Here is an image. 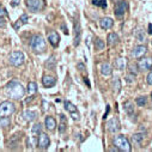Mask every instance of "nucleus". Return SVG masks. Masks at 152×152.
Here are the masks:
<instances>
[{"mask_svg":"<svg viewBox=\"0 0 152 152\" xmlns=\"http://www.w3.org/2000/svg\"><path fill=\"white\" fill-rule=\"evenodd\" d=\"M6 89H7V92H9L10 97L15 98V99L22 98L24 96V94H25V90H24L23 85L20 83H18V82H15V80L10 82L7 84V86H6Z\"/></svg>","mask_w":152,"mask_h":152,"instance_id":"nucleus-1","label":"nucleus"},{"mask_svg":"<svg viewBox=\"0 0 152 152\" xmlns=\"http://www.w3.org/2000/svg\"><path fill=\"white\" fill-rule=\"evenodd\" d=\"M30 48L35 53H43L46 50V41L43 39V36L35 35L30 41Z\"/></svg>","mask_w":152,"mask_h":152,"instance_id":"nucleus-2","label":"nucleus"},{"mask_svg":"<svg viewBox=\"0 0 152 152\" xmlns=\"http://www.w3.org/2000/svg\"><path fill=\"white\" fill-rule=\"evenodd\" d=\"M114 145H115L122 152H129L132 150L131 142H129V140L125 135H118V137H115V139H114Z\"/></svg>","mask_w":152,"mask_h":152,"instance_id":"nucleus-3","label":"nucleus"},{"mask_svg":"<svg viewBox=\"0 0 152 152\" xmlns=\"http://www.w3.org/2000/svg\"><path fill=\"white\" fill-rule=\"evenodd\" d=\"M15 110H16V107L12 102H10V101L3 102L1 104H0V118L12 115V114L15 113Z\"/></svg>","mask_w":152,"mask_h":152,"instance_id":"nucleus-4","label":"nucleus"},{"mask_svg":"<svg viewBox=\"0 0 152 152\" xmlns=\"http://www.w3.org/2000/svg\"><path fill=\"white\" fill-rule=\"evenodd\" d=\"M24 60H25V58H24V54L22 52H12L9 56V62L16 67L23 65Z\"/></svg>","mask_w":152,"mask_h":152,"instance_id":"nucleus-5","label":"nucleus"},{"mask_svg":"<svg viewBox=\"0 0 152 152\" xmlns=\"http://www.w3.org/2000/svg\"><path fill=\"white\" fill-rule=\"evenodd\" d=\"M26 7L32 12H39L45 7V0H26Z\"/></svg>","mask_w":152,"mask_h":152,"instance_id":"nucleus-6","label":"nucleus"},{"mask_svg":"<svg viewBox=\"0 0 152 152\" xmlns=\"http://www.w3.org/2000/svg\"><path fill=\"white\" fill-rule=\"evenodd\" d=\"M127 10H128V3L126 1V0H121V1L116 3L115 10H114V13H115L116 17L121 18L122 16H125V13L127 12Z\"/></svg>","mask_w":152,"mask_h":152,"instance_id":"nucleus-7","label":"nucleus"},{"mask_svg":"<svg viewBox=\"0 0 152 152\" xmlns=\"http://www.w3.org/2000/svg\"><path fill=\"white\" fill-rule=\"evenodd\" d=\"M107 128H108V131L110 132V133H113V134H115V133H118L119 131H120V122H119V120L116 119V118H113V119H110L108 122H107Z\"/></svg>","mask_w":152,"mask_h":152,"instance_id":"nucleus-8","label":"nucleus"},{"mask_svg":"<svg viewBox=\"0 0 152 152\" xmlns=\"http://www.w3.org/2000/svg\"><path fill=\"white\" fill-rule=\"evenodd\" d=\"M138 68H139V71H141V72L151 69V68H152V59H151V58H142V59L138 62Z\"/></svg>","mask_w":152,"mask_h":152,"instance_id":"nucleus-9","label":"nucleus"},{"mask_svg":"<svg viewBox=\"0 0 152 152\" xmlns=\"http://www.w3.org/2000/svg\"><path fill=\"white\" fill-rule=\"evenodd\" d=\"M49 144H50L49 137L46 133H40V137H39V147L41 150H46V148H48Z\"/></svg>","mask_w":152,"mask_h":152,"instance_id":"nucleus-10","label":"nucleus"},{"mask_svg":"<svg viewBox=\"0 0 152 152\" xmlns=\"http://www.w3.org/2000/svg\"><path fill=\"white\" fill-rule=\"evenodd\" d=\"M146 52H147V48L145 46H135L132 50V56L135 59H140L146 54Z\"/></svg>","mask_w":152,"mask_h":152,"instance_id":"nucleus-11","label":"nucleus"},{"mask_svg":"<svg viewBox=\"0 0 152 152\" xmlns=\"http://www.w3.org/2000/svg\"><path fill=\"white\" fill-rule=\"evenodd\" d=\"M48 41H49V43H50L53 47H58V45H59V42H60V36H59V34H58L56 31H50V32L48 34Z\"/></svg>","mask_w":152,"mask_h":152,"instance_id":"nucleus-12","label":"nucleus"},{"mask_svg":"<svg viewBox=\"0 0 152 152\" xmlns=\"http://www.w3.org/2000/svg\"><path fill=\"white\" fill-rule=\"evenodd\" d=\"M55 83H56V79L54 77H52V75H43L42 84L45 88H52L55 85Z\"/></svg>","mask_w":152,"mask_h":152,"instance_id":"nucleus-13","label":"nucleus"},{"mask_svg":"<svg viewBox=\"0 0 152 152\" xmlns=\"http://www.w3.org/2000/svg\"><path fill=\"white\" fill-rule=\"evenodd\" d=\"M99 25L102 29L107 30V29H110L113 25H114V20L110 18V17H104L99 20Z\"/></svg>","mask_w":152,"mask_h":152,"instance_id":"nucleus-14","label":"nucleus"},{"mask_svg":"<svg viewBox=\"0 0 152 152\" xmlns=\"http://www.w3.org/2000/svg\"><path fill=\"white\" fill-rule=\"evenodd\" d=\"M101 73L103 75H105V77H108V75H110L113 73V68H111V65L109 62H103L101 65Z\"/></svg>","mask_w":152,"mask_h":152,"instance_id":"nucleus-15","label":"nucleus"},{"mask_svg":"<svg viewBox=\"0 0 152 152\" xmlns=\"http://www.w3.org/2000/svg\"><path fill=\"white\" fill-rule=\"evenodd\" d=\"M45 125H46V128L49 129V131H54L55 127H56V121L54 118L52 116H47L46 120H45Z\"/></svg>","mask_w":152,"mask_h":152,"instance_id":"nucleus-16","label":"nucleus"},{"mask_svg":"<svg viewBox=\"0 0 152 152\" xmlns=\"http://www.w3.org/2000/svg\"><path fill=\"white\" fill-rule=\"evenodd\" d=\"M114 66H115V68L119 69V71H124L126 68V66H127V61L124 58H119V59L115 60V64H114Z\"/></svg>","mask_w":152,"mask_h":152,"instance_id":"nucleus-17","label":"nucleus"},{"mask_svg":"<svg viewBox=\"0 0 152 152\" xmlns=\"http://www.w3.org/2000/svg\"><path fill=\"white\" fill-rule=\"evenodd\" d=\"M111 89L115 94L120 92V90H121V80H120V78L116 77V78H114L111 80Z\"/></svg>","mask_w":152,"mask_h":152,"instance_id":"nucleus-18","label":"nucleus"},{"mask_svg":"<svg viewBox=\"0 0 152 152\" xmlns=\"http://www.w3.org/2000/svg\"><path fill=\"white\" fill-rule=\"evenodd\" d=\"M28 20H29V17H28V15H22L20 16V18L13 24V28H15V30H18L23 24H25V23H28Z\"/></svg>","mask_w":152,"mask_h":152,"instance_id":"nucleus-19","label":"nucleus"},{"mask_svg":"<svg viewBox=\"0 0 152 152\" xmlns=\"http://www.w3.org/2000/svg\"><path fill=\"white\" fill-rule=\"evenodd\" d=\"M118 41H119V36H118L115 32H110V34L108 35L107 43H108L109 46H114V45H115Z\"/></svg>","mask_w":152,"mask_h":152,"instance_id":"nucleus-20","label":"nucleus"},{"mask_svg":"<svg viewBox=\"0 0 152 152\" xmlns=\"http://www.w3.org/2000/svg\"><path fill=\"white\" fill-rule=\"evenodd\" d=\"M36 116H37V114H36L35 111L26 110V111L23 113V118H24V120H26V121H34V120L36 119Z\"/></svg>","mask_w":152,"mask_h":152,"instance_id":"nucleus-21","label":"nucleus"},{"mask_svg":"<svg viewBox=\"0 0 152 152\" xmlns=\"http://www.w3.org/2000/svg\"><path fill=\"white\" fill-rule=\"evenodd\" d=\"M124 108H125V111L128 114V115H132L134 113V104L131 102V101H127L124 103Z\"/></svg>","mask_w":152,"mask_h":152,"instance_id":"nucleus-22","label":"nucleus"},{"mask_svg":"<svg viewBox=\"0 0 152 152\" xmlns=\"http://www.w3.org/2000/svg\"><path fill=\"white\" fill-rule=\"evenodd\" d=\"M36 91H37V84L34 82H30L28 84V92L30 95H34V94H36Z\"/></svg>","mask_w":152,"mask_h":152,"instance_id":"nucleus-23","label":"nucleus"},{"mask_svg":"<svg viewBox=\"0 0 152 152\" xmlns=\"http://www.w3.org/2000/svg\"><path fill=\"white\" fill-rule=\"evenodd\" d=\"M144 140V134H141V133H137V134H134L133 137H132V141L134 142V144H140L141 141Z\"/></svg>","mask_w":152,"mask_h":152,"instance_id":"nucleus-24","label":"nucleus"},{"mask_svg":"<svg viewBox=\"0 0 152 152\" xmlns=\"http://www.w3.org/2000/svg\"><path fill=\"white\" fill-rule=\"evenodd\" d=\"M65 109L68 110L69 113H74L77 111V108H75V105L73 103H71L69 101H65Z\"/></svg>","mask_w":152,"mask_h":152,"instance_id":"nucleus-25","label":"nucleus"},{"mask_svg":"<svg viewBox=\"0 0 152 152\" xmlns=\"http://www.w3.org/2000/svg\"><path fill=\"white\" fill-rule=\"evenodd\" d=\"M60 118H61V124L59 126V131H60V133H64L66 127H67V124H66V119H65L64 115H60Z\"/></svg>","mask_w":152,"mask_h":152,"instance_id":"nucleus-26","label":"nucleus"},{"mask_svg":"<svg viewBox=\"0 0 152 152\" xmlns=\"http://www.w3.org/2000/svg\"><path fill=\"white\" fill-rule=\"evenodd\" d=\"M135 37H137V40L140 41V42H144V41H145V34H144V31H142L141 29L137 30V32H135Z\"/></svg>","mask_w":152,"mask_h":152,"instance_id":"nucleus-27","label":"nucleus"},{"mask_svg":"<svg viewBox=\"0 0 152 152\" xmlns=\"http://www.w3.org/2000/svg\"><path fill=\"white\" fill-rule=\"evenodd\" d=\"M10 126V119L7 116L0 118V127H9Z\"/></svg>","mask_w":152,"mask_h":152,"instance_id":"nucleus-28","label":"nucleus"},{"mask_svg":"<svg viewBox=\"0 0 152 152\" xmlns=\"http://www.w3.org/2000/svg\"><path fill=\"white\" fill-rule=\"evenodd\" d=\"M95 46H96V49H97V50H102V49L105 47V43H104L101 39H97L96 42H95Z\"/></svg>","mask_w":152,"mask_h":152,"instance_id":"nucleus-29","label":"nucleus"},{"mask_svg":"<svg viewBox=\"0 0 152 152\" xmlns=\"http://www.w3.org/2000/svg\"><path fill=\"white\" fill-rule=\"evenodd\" d=\"M135 102H137V104H138L139 107H144V105H146V103H147V98H146L145 96H144V97L141 96V97H138Z\"/></svg>","mask_w":152,"mask_h":152,"instance_id":"nucleus-30","label":"nucleus"},{"mask_svg":"<svg viewBox=\"0 0 152 152\" xmlns=\"http://www.w3.org/2000/svg\"><path fill=\"white\" fill-rule=\"evenodd\" d=\"M92 4L104 9V7H107V0H92Z\"/></svg>","mask_w":152,"mask_h":152,"instance_id":"nucleus-31","label":"nucleus"},{"mask_svg":"<svg viewBox=\"0 0 152 152\" xmlns=\"http://www.w3.org/2000/svg\"><path fill=\"white\" fill-rule=\"evenodd\" d=\"M135 77H137V74H134V73H132V72H129L127 75H126V82L127 83H133L134 80H135Z\"/></svg>","mask_w":152,"mask_h":152,"instance_id":"nucleus-32","label":"nucleus"},{"mask_svg":"<svg viewBox=\"0 0 152 152\" xmlns=\"http://www.w3.org/2000/svg\"><path fill=\"white\" fill-rule=\"evenodd\" d=\"M41 129H42V125L41 124H36L34 127H32V134H40L41 133Z\"/></svg>","mask_w":152,"mask_h":152,"instance_id":"nucleus-33","label":"nucleus"},{"mask_svg":"<svg viewBox=\"0 0 152 152\" xmlns=\"http://www.w3.org/2000/svg\"><path fill=\"white\" fill-rule=\"evenodd\" d=\"M48 62H50V65H49V64H46V65H47V67H48V68H53V66H54V64H55L54 56H52V58L49 59V61H48Z\"/></svg>","mask_w":152,"mask_h":152,"instance_id":"nucleus-34","label":"nucleus"},{"mask_svg":"<svg viewBox=\"0 0 152 152\" xmlns=\"http://www.w3.org/2000/svg\"><path fill=\"white\" fill-rule=\"evenodd\" d=\"M147 84H150V85H152V69L150 71V73L147 74Z\"/></svg>","mask_w":152,"mask_h":152,"instance_id":"nucleus-35","label":"nucleus"},{"mask_svg":"<svg viewBox=\"0 0 152 152\" xmlns=\"http://www.w3.org/2000/svg\"><path fill=\"white\" fill-rule=\"evenodd\" d=\"M71 116L73 120H79V114L78 111H74V113H71Z\"/></svg>","mask_w":152,"mask_h":152,"instance_id":"nucleus-36","label":"nucleus"},{"mask_svg":"<svg viewBox=\"0 0 152 152\" xmlns=\"http://www.w3.org/2000/svg\"><path fill=\"white\" fill-rule=\"evenodd\" d=\"M6 15H7L6 10H5V9H3V7H0V18L4 17V16H6Z\"/></svg>","mask_w":152,"mask_h":152,"instance_id":"nucleus-37","label":"nucleus"},{"mask_svg":"<svg viewBox=\"0 0 152 152\" xmlns=\"http://www.w3.org/2000/svg\"><path fill=\"white\" fill-rule=\"evenodd\" d=\"M77 68H78L80 72H83V71H85V65H84V64H78V65H77Z\"/></svg>","mask_w":152,"mask_h":152,"instance_id":"nucleus-38","label":"nucleus"},{"mask_svg":"<svg viewBox=\"0 0 152 152\" xmlns=\"http://www.w3.org/2000/svg\"><path fill=\"white\" fill-rule=\"evenodd\" d=\"M137 67H138V65H137V66H129V68H131V69H129V72H132V73L137 74V69H135Z\"/></svg>","mask_w":152,"mask_h":152,"instance_id":"nucleus-39","label":"nucleus"},{"mask_svg":"<svg viewBox=\"0 0 152 152\" xmlns=\"http://www.w3.org/2000/svg\"><path fill=\"white\" fill-rule=\"evenodd\" d=\"M19 1H20V0H12V1H11V5H12L13 7H15V6H18Z\"/></svg>","mask_w":152,"mask_h":152,"instance_id":"nucleus-40","label":"nucleus"},{"mask_svg":"<svg viewBox=\"0 0 152 152\" xmlns=\"http://www.w3.org/2000/svg\"><path fill=\"white\" fill-rule=\"evenodd\" d=\"M6 25V23H5V20L3 19V17L0 18V26H5Z\"/></svg>","mask_w":152,"mask_h":152,"instance_id":"nucleus-41","label":"nucleus"},{"mask_svg":"<svg viewBox=\"0 0 152 152\" xmlns=\"http://www.w3.org/2000/svg\"><path fill=\"white\" fill-rule=\"evenodd\" d=\"M148 34L152 35V24H148Z\"/></svg>","mask_w":152,"mask_h":152,"instance_id":"nucleus-42","label":"nucleus"},{"mask_svg":"<svg viewBox=\"0 0 152 152\" xmlns=\"http://www.w3.org/2000/svg\"><path fill=\"white\" fill-rule=\"evenodd\" d=\"M85 83H86V84H88V86H90V83H89V80H88V79H86V78H85Z\"/></svg>","mask_w":152,"mask_h":152,"instance_id":"nucleus-43","label":"nucleus"},{"mask_svg":"<svg viewBox=\"0 0 152 152\" xmlns=\"http://www.w3.org/2000/svg\"><path fill=\"white\" fill-rule=\"evenodd\" d=\"M113 1H116V0H113Z\"/></svg>","mask_w":152,"mask_h":152,"instance_id":"nucleus-44","label":"nucleus"}]
</instances>
